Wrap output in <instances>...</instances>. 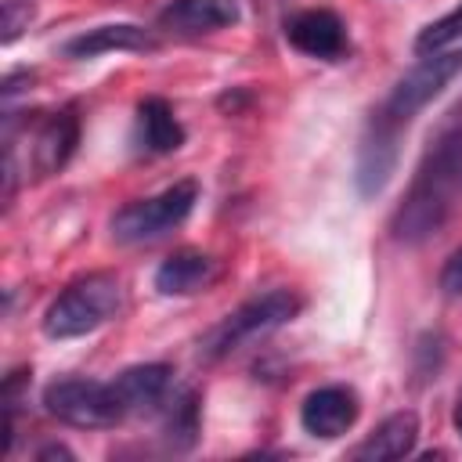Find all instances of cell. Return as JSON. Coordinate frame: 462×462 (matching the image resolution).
I'll list each match as a JSON object with an SVG mask.
<instances>
[{
  "label": "cell",
  "instance_id": "cell-1",
  "mask_svg": "<svg viewBox=\"0 0 462 462\" xmlns=\"http://www.w3.org/2000/svg\"><path fill=\"white\" fill-rule=\"evenodd\" d=\"M462 76V47L451 51H433L422 54V61L404 72L390 94L372 108L361 141H357V162H354V180L357 191L365 199L379 195L393 170H397V155H401V137L408 134V126L415 123V116L455 79Z\"/></svg>",
  "mask_w": 462,
  "mask_h": 462
},
{
  "label": "cell",
  "instance_id": "cell-2",
  "mask_svg": "<svg viewBox=\"0 0 462 462\" xmlns=\"http://www.w3.org/2000/svg\"><path fill=\"white\" fill-rule=\"evenodd\" d=\"M462 209V101L430 137L415 177L390 217V231L404 245L433 238Z\"/></svg>",
  "mask_w": 462,
  "mask_h": 462
},
{
  "label": "cell",
  "instance_id": "cell-3",
  "mask_svg": "<svg viewBox=\"0 0 462 462\" xmlns=\"http://www.w3.org/2000/svg\"><path fill=\"white\" fill-rule=\"evenodd\" d=\"M126 307V289L123 278L112 271H90L72 278L43 310V336L51 339H76L87 336L112 318H119Z\"/></svg>",
  "mask_w": 462,
  "mask_h": 462
},
{
  "label": "cell",
  "instance_id": "cell-4",
  "mask_svg": "<svg viewBox=\"0 0 462 462\" xmlns=\"http://www.w3.org/2000/svg\"><path fill=\"white\" fill-rule=\"evenodd\" d=\"M303 300L292 289H271L260 292L253 300H245L242 307H235L231 314H224L202 339H199V357L202 361H220L227 354H235L238 346H245L256 336H267L274 328H282L285 321H292L300 314Z\"/></svg>",
  "mask_w": 462,
  "mask_h": 462
},
{
  "label": "cell",
  "instance_id": "cell-5",
  "mask_svg": "<svg viewBox=\"0 0 462 462\" xmlns=\"http://www.w3.org/2000/svg\"><path fill=\"white\" fill-rule=\"evenodd\" d=\"M43 408L65 426L76 430H112L130 419L126 401L112 383L101 379H83V375H65L43 386Z\"/></svg>",
  "mask_w": 462,
  "mask_h": 462
},
{
  "label": "cell",
  "instance_id": "cell-6",
  "mask_svg": "<svg viewBox=\"0 0 462 462\" xmlns=\"http://www.w3.org/2000/svg\"><path fill=\"white\" fill-rule=\"evenodd\" d=\"M199 202V184L195 180H177L159 195L148 199H134L123 209L112 213V238L119 245H144L155 242L162 235H170L173 227H180L191 209Z\"/></svg>",
  "mask_w": 462,
  "mask_h": 462
},
{
  "label": "cell",
  "instance_id": "cell-7",
  "mask_svg": "<svg viewBox=\"0 0 462 462\" xmlns=\"http://www.w3.org/2000/svg\"><path fill=\"white\" fill-rule=\"evenodd\" d=\"M357 415H361V397L354 386H343V383L318 386L300 404V426L321 440H336L346 430H354Z\"/></svg>",
  "mask_w": 462,
  "mask_h": 462
},
{
  "label": "cell",
  "instance_id": "cell-8",
  "mask_svg": "<svg viewBox=\"0 0 462 462\" xmlns=\"http://www.w3.org/2000/svg\"><path fill=\"white\" fill-rule=\"evenodd\" d=\"M285 40L289 47H296L307 58H321V61H339L350 51V36L346 25L336 11L328 7H307L300 14H292L285 22Z\"/></svg>",
  "mask_w": 462,
  "mask_h": 462
},
{
  "label": "cell",
  "instance_id": "cell-9",
  "mask_svg": "<svg viewBox=\"0 0 462 462\" xmlns=\"http://www.w3.org/2000/svg\"><path fill=\"white\" fill-rule=\"evenodd\" d=\"M29 166H32V173L36 177H51V173H58L69 159H72V152H76V144H79V116H76V108L72 105H65V108H58V112H43V119L36 123V130H32V137H29Z\"/></svg>",
  "mask_w": 462,
  "mask_h": 462
},
{
  "label": "cell",
  "instance_id": "cell-10",
  "mask_svg": "<svg viewBox=\"0 0 462 462\" xmlns=\"http://www.w3.org/2000/svg\"><path fill=\"white\" fill-rule=\"evenodd\" d=\"M238 14H242L238 0H170L155 14V25L170 36L195 40V36H209L217 29L235 25Z\"/></svg>",
  "mask_w": 462,
  "mask_h": 462
},
{
  "label": "cell",
  "instance_id": "cell-11",
  "mask_svg": "<svg viewBox=\"0 0 462 462\" xmlns=\"http://www.w3.org/2000/svg\"><path fill=\"white\" fill-rule=\"evenodd\" d=\"M220 278V263L202 249H173L155 267V289L162 296H195Z\"/></svg>",
  "mask_w": 462,
  "mask_h": 462
},
{
  "label": "cell",
  "instance_id": "cell-12",
  "mask_svg": "<svg viewBox=\"0 0 462 462\" xmlns=\"http://www.w3.org/2000/svg\"><path fill=\"white\" fill-rule=\"evenodd\" d=\"M134 144L144 155H170L184 144V126L166 97H141L134 116Z\"/></svg>",
  "mask_w": 462,
  "mask_h": 462
},
{
  "label": "cell",
  "instance_id": "cell-13",
  "mask_svg": "<svg viewBox=\"0 0 462 462\" xmlns=\"http://www.w3.org/2000/svg\"><path fill=\"white\" fill-rule=\"evenodd\" d=\"M112 51H155V36L141 25L130 22H112V25H94L76 32L72 40L61 43L65 58H97V54H112Z\"/></svg>",
  "mask_w": 462,
  "mask_h": 462
},
{
  "label": "cell",
  "instance_id": "cell-14",
  "mask_svg": "<svg viewBox=\"0 0 462 462\" xmlns=\"http://www.w3.org/2000/svg\"><path fill=\"white\" fill-rule=\"evenodd\" d=\"M419 440V415L415 411H393L386 415L350 455L354 458H368V462H383V458H404L415 451Z\"/></svg>",
  "mask_w": 462,
  "mask_h": 462
},
{
  "label": "cell",
  "instance_id": "cell-15",
  "mask_svg": "<svg viewBox=\"0 0 462 462\" xmlns=\"http://www.w3.org/2000/svg\"><path fill=\"white\" fill-rule=\"evenodd\" d=\"M159 411H162V433L170 437V444L188 448L195 440V433H199V397L191 390L170 393Z\"/></svg>",
  "mask_w": 462,
  "mask_h": 462
},
{
  "label": "cell",
  "instance_id": "cell-16",
  "mask_svg": "<svg viewBox=\"0 0 462 462\" xmlns=\"http://www.w3.org/2000/svg\"><path fill=\"white\" fill-rule=\"evenodd\" d=\"M458 40H462V0H458L448 14H440L437 22H430V25L419 29V36H415V54L448 51V47L458 43Z\"/></svg>",
  "mask_w": 462,
  "mask_h": 462
},
{
  "label": "cell",
  "instance_id": "cell-17",
  "mask_svg": "<svg viewBox=\"0 0 462 462\" xmlns=\"http://www.w3.org/2000/svg\"><path fill=\"white\" fill-rule=\"evenodd\" d=\"M36 7L29 0H4V43H14L22 29H29Z\"/></svg>",
  "mask_w": 462,
  "mask_h": 462
},
{
  "label": "cell",
  "instance_id": "cell-18",
  "mask_svg": "<svg viewBox=\"0 0 462 462\" xmlns=\"http://www.w3.org/2000/svg\"><path fill=\"white\" fill-rule=\"evenodd\" d=\"M440 292L448 296V300H458L462 303V245L444 260V267H440Z\"/></svg>",
  "mask_w": 462,
  "mask_h": 462
},
{
  "label": "cell",
  "instance_id": "cell-19",
  "mask_svg": "<svg viewBox=\"0 0 462 462\" xmlns=\"http://www.w3.org/2000/svg\"><path fill=\"white\" fill-rule=\"evenodd\" d=\"M451 422H455V430H458V437H462V393H458V401H455V415H451Z\"/></svg>",
  "mask_w": 462,
  "mask_h": 462
}]
</instances>
